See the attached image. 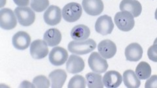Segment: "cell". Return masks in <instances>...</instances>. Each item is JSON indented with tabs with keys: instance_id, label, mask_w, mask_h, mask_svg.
I'll list each match as a JSON object with an SVG mask.
<instances>
[{
	"instance_id": "6da1fadb",
	"label": "cell",
	"mask_w": 157,
	"mask_h": 88,
	"mask_svg": "<svg viewBox=\"0 0 157 88\" xmlns=\"http://www.w3.org/2000/svg\"><path fill=\"white\" fill-rule=\"evenodd\" d=\"M96 47V42L89 38L85 41H71L68 44V50L78 55H84L92 52Z\"/></svg>"
},
{
	"instance_id": "7a4b0ae2",
	"label": "cell",
	"mask_w": 157,
	"mask_h": 88,
	"mask_svg": "<svg viewBox=\"0 0 157 88\" xmlns=\"http://www.w3.org/2000/svg\"><path fill=\"white\" fill-rule=\"evenodd\" d=\"M132 14L128 11L117 13L114 18L117 28L122 31H130L134 28L135 21Z\"/></svg>"
},
{
	"instance_id": "3957f363",
	"label": "cell",
	"mask_w": 157,
	"mask_h": 88,
	"mask_svg": "<svg viewBox=\"0 0 157 88\" xmlns=\"http://www.w3.org/2000/svg\"><path fill=\"white\" fill-rule=\"evenodd\" d=\"M14 14L18 22L23 26H29L36 20V14L33 10L28 7H18L14 9Z\"/></svg>"
},
{
	"instance_id": "277c9868",
	"label": "cell",
	"mask_w": 157,
	"mask_h": 88,
	"mask_svg": "<svg viewBox=\"0 0 157 88\" xmlns=\"http://www.w3.org/2000/svg\"><path fill=\"white\" fill-rule=\"evenodd\" d=\"M82 12V7L79 3L71 2L63 7L62 13L63 18L66 22H74L81 18Z\"/></svg>"
},
{
	"instance_id": "5b68a950",
	"label": "cell",
	"mask_w": 157,
	"mask_h": 88,
	"mask_svg": "<svg viewBox=\"0 0 157 88\" xmlns=\"http://www.w3.org/2000/svg\"><path fill=\"white\" fill-rule=\"evenodd\" d=\"M88 65L90 69L97 73H104L108 68L106 59L103 57L99 53L92 52L88 58Z\"/></svg>"
},
{
	"instance_id": "8992f818",
	"label": "cell",
	"mask_w": 157,
	"mask_h": 88,
	"mask_svg": "<svg viewBox=\"0 0 157 88\" xmlns=\"http://www.w3.org/2000/svg\"><path fill=\"white\" fill-rule=\"evenodd\" d=\"M16 15L11 9L6 8L0 11V26L6 30H10L17 25Z\"/></svg>"
},
{
	"instance_id": "52a82bcc",
	"label": "cell",
	"mask_w": 157,
	"mask_h": 88,
	"mask_svg": "<svg viewBox=\"0 0 157 88\" xmlns=\"http://www.w3.org/2000/svg\"><path fill=\"white\" fill-rule=\"evenodd\" d=\"M114 29V24L109 16L103 15L97 19L95 24L96 31L102 35L111 33Z\"/></svg>"
},
{
	"instance_id": "ba28073f",
	"label": "cell",
	"mask_w": 157,
	"mask_h": 88,
	"mask_svg": "<svg viewBox=\"0 0 157 88\" xmlns=\"http://www.w3.org/2000/svg\"><path fill=\"white\" fill-rule=\"evenodd\" d=\"M29 51H30V54L33 59L41 60L48 55V45L44 40L37 39L32 42Z\"/></svg>"
},
{
	"instance_id": "9c48e42d",
	"label": "cell",
	"mask_w": 157,
	"mask_h": 88,
	"mask_svg": "<svg viewBox=\"0 0 157 88\" xmlns=\"http://www.w3.org/2000/svg\"><path fill=\"white\" fill-rule=\"evenodd\" d=\"M62 13L60 9L56 6H49L43 14L44 21L47 25L56 26L60 22Z\"/></svg>"
},
{
	"instance_id": "30bf717a",
	"label": "cell",
	"mask_w": 157,
	"mask_h": 88,
	"mask_svg": "<svg viewBox=\"0 0 157 88\" xmlns=\"http://www.w3.org/2000/svg\"><path fill=\"white\" fill-rule=\"evenodd\" d=\"M49 61L55 66L64 64L68 59V53L65 48L60 46L53 48L49 53Z\"/></svg>"
},
{
	"instance_id": "8fae6325",
	"label": "cell",
	"mask_w": 157,
	"mask_h": 88,
	"mask_svg": "<svg viewBox=\"0 0 157 88\" xmlns=\"http://www.w3.org/2000/svg\"><path fill=\"white\" fill-rule=\"evenodd\" d=\"M82 6L84 11L90 16H98L104 9L101 0H82Z\"/></svg>"
},
{
	"instance_id": "7c38bea8",
	"label": "cell",
	"mask_w": 157,
	"mask_h": 88,
	"mask_svg": "<svg viewBox=\"0 0 157 88\" xmlns=\"http://www.w3.org/2000/svg\"><path fill=\"white\" fill-rule=\"evenodd\" d=\"M98 52L105 59H110L113 57L117 53V46L115 44L106 39L101 41L98 46Z\"/></svg>"
},
{
	"instance_id": "4fadbf2b",
	"label": "cell",
	"mask_w": 157,
	"mask_h": 88,
	"mask_svg": "<svg viewBox=\"0 0 157 88\" xmlns=\"http://www.w3.org/2000/svg\"><path fill=\"white\" fill-rule=\"evenodd\" d=\"M119 7L121 11L130 13L134 18L138 17L142 11L141 5L137 0H122Z\"/></svg>"
},
{
	"instance_id": "5bb4252c",
	"label": "cell",
	"mask_w": 157,
	"mask_h": 88,
	"mask_svg": "<svg viewBox=\"0 0 157 88\" xmlns=\"http://www.w3.org/2000/svg\"><path fill=\"white\" fill-rule=\"evenodd\" d=\"M14 47L18 50H23L27 49L30 45L31 38L25 31H18L14 34L12 39Z\"/></svg>"
},
{
	"instance_id": "9a60e30c",
	"label": "cell",
	"mask_w": 157,
	"mask_h": 88,
	"mask_svg": "<svg viewBox=\"0 0 157 88\" xmlns=\"http://www.w3.org/2000/svg\"><path fill=\"white\" fill-rule=\"evenodd\" d=\"M85 68V62L82 59L76 55H71L66 63V69L70 74H77Z\"/></svg>"
},
{
	"instance_id": "2e32d148",
	"label": "cell",
	"mask_w": 157,
	"mask_h": 88,
	"mask_svg": "<svg viewBox=\"0 0 157 88\" xmlns=\"http://www.w3.org/2000/svg\"><path fill=\"white\" fill-rule=\"evenodd\" d=\"M143 48L138 43H131L125 48V57L128 61H137L143 56Z\"/></svg>"
},
{
	"instance_id": "e0dca14e",
	"label": "cell",
	"mask_w": 157,
	"mask_h": 88,
	"mask_svg": "<svg viewBox=\"0 0 157 88\" xmlns=\"http://www.w3.org/2000/svg\"><path fill=\"white\" fill-rule=\"evenodd\" d=\"M122 77L119 72L115 71H108L103 77V83L106 87H118L122 83Z\"/></svg>"
},
{
	"instance_id": "ac0fdd59",
	"label": "cell",
	"mask_w": 157,
	"mask_h": 88,
	"mask_svg": "<svg viewBox=\"0 0 157 88\" xmlns=\"http://www.w3.org/2000/svg\"><path fill=\"white\" fill-rule=\"evenodd\" d=\"M43 40L49 46H56L62 41L61 32L56 28L49 29L43 35Z\"/></svg>"
},
{
	"instance_id": "d6986e66",
	"label": "cell",
	"mask_w": 157,
	"mask_h": 88,
	"mask_svg": "<svg viewBox=\"0 0 157 88\" xmlns=\"http://www.w3.org/2000/svg\"><path fill=\"white\" fill-rule=\"evenodd\" d=\"M48 78L51 80L52 87H62L66 80L67 74L62 69H56L51 72L48 75Z\"/></svg>"
},
{
	"instance_id": "ffe728a7",
	"label": "cell",
	"mask_w": 157,
	"mask_h": 88,
	"mask_svg": "<svg viewBox=\"0 0 157 88\" xmlns=\"http://www.w3.org/2000/svg\"><path fill=\"white\" fill-rule=\"evenodd\" d=\"M90 35V29L86 26L79 24L75 26L71 31V37L75 41H85Z\"/></svg>"
},
{
	"instance_id": "44dd1931",
	"label": "cell",
	"mask_w": 157,
	"mask_h": 88,
	"mask_svg": "<svg viewBox=\"0 0 157 88\" xmlns=\"http://www.w3.org/2000/svg\"><path fill=\"white\" fill-rule=\"evenodd\" d=\"M122 80H123L125 86L129 88L139 87L141 84L140 79L137 77L136 72L132 70L124 71L122 76Z\"/></svg>"
},
{
	"instance_id": "7402d4cb",
	"label": "cell",
	"mask_w": 157,
	"mask_h": 88,
	"mask_svg": "<svg viewBox=\"0 0 157 88\" xmlns=\"http://www.w3.org/2000/svg\"><path fill=\"white\" fill-rule=\"evenodd\" d=\"M86 80L88 87L90 88H102L104 85L103 83V78L100 73L89 72L86 75Z\"/></svg>"
},
{
	"instance_id": "603a6c76",
	"label": "cell",
	"mask_w": 157,
	"mask_h": 88,
	"mask_svg": "<svg viewBox=\"0 0 157 88\" xmlns=\"http://www.w3.org/2000/svg\"><path fill=\"white\" fill-rule=\"evenodd\" d=\"M136 74L140 80H147L151 76V67L145 61L140 62L136 68Z\"/></svg>"
},
{
	"instance_id": "cb8c5ba5",
	"label": "cell",
	"mask_w": 157,
	"mask_h": 88,
	"mask_svg": "<svg viewBox=\"0 0 157 88\" xmlns=\"http://www.w3.org/2000/svg\"><path fill=\"white\" fill-rule=\"evenodd\" d=\"M30 6L34 11L41 13L47 9L49 6L48 0H31Z\"/></svg>"
},
{
	"instance_id": "d4e9b609",
	"label": "cell",
	"mask_w": 157,
	"mask_h": 88,
	"mask_svg": "<svg viewBox=\"0 0 157 88\" xmlns=\"http://www.w3.org/2000/svg\"><path fill=\"white\" fill-rule=\"evenodd\" d=\"M86 82L84 77L81 75H75L71 78L70 82H69L67 87L70 88H73V87L85 88L86 86Z\"/></svg>"
},
{
	"instance_id": "484cf974",
	"label": "cell",
	"mask_w": 157,
	"mask_h": 88,
	"mask_svg": "<svg viewBox=\"0 0 157 88\" xmlns=\"http://www.w3.org/2000/svg\"><path fill=\"white\" fill-rule=\"evenodd\" d=\"M33 84L35 86V87H50V81L48 78L43 76L39 75L33 78Z\"/></svg>"
},
{
	"instance_id": "4316f807",
	"label": "cell",
	"mask_w": 157,
	"mask_h": 88,
	"mask_svg": "<svg viewBox=\"0 0 157 88\" xmlns=\"http://www.w3.org/2000/svg\"><path fill=\"white\" fill-rule=\"evenodd\" d=\"M147 55L150 60L157 62V44H153V46L149 47L147 51Z\"/></svg>"
},
{
	"instance_id": "83f0119b",
	"label": "cell",
	"mask_w": 157,
	"mask_h": 88,
	"mask_svg": "<svg viewBox=\"0 0 157 88\" xmlns=\"http://www.w3.org/2000/svg\"><path fill=\"white\" fill-rule=\"evenodd\" d=\"M146 88H157V75H153L149 77L145 82Z\"/></svg>"
},
{
	"instance_id": "f1b7e54d",
	"label": "cell",
	"mask_w": 157,
	"mask_h": 88,
	"mask_svg": "<svg viewBox=\"0 0 157 88\" xmlns=\"http://www.w3.org/2000/svg\"><path fill=\"white\" fill-rule=\"evenodd\" d=\"M13 2L19 7H26L29 5V0H13Z\"/></svg>"
},
{
	"instance_id": "f546056e",
	"label": "cell",
	"mask_w": 157,
	"mask_h": 88,
	"mask_svg": "<svg viewBox=\"0 0 157 88\" xmlns=\"http://www.w3.org/2000/svg\"><path fill=\"white\" fill-rule=\"evenodd\" d=\"M21 87H35V86L33 85V84H31L30 82H29L28 81H24L21 85Z\"/></svg>"
},
{
	"instance_id": "4dcf8cb0",
	"label": "cell",
	"mask_w": 157,
	"mask_h": 88,
	"mask_svg": "<svg viewBox=\"0 0 157 88\" xmlns=\"http://www.w3.org/2000/svg\"><path fill=\"white\" fill-rule=\"evenodd\" d=\"M155 19L157 20V8H156V10L155 11Z\"/></svg>"
},
{
	"instance_id": "1f68e13d",
	"label": "cell",
	"mask_w": 157,
	"mask_h": 88,
	"mask_svg": "<svg viewBox=\"0 0 157 88\" xmlns=\"http://www.w3.org/2000/svg\"><path fill=\"white\" fill-rule=\"evenodd\" d=\"M153 44H157V38H155V41H154Z\"/></svg>"
}]
</instances>
